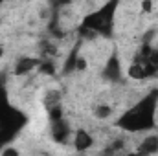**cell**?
<instances>
[{
  "label": "cell",
  "mask_w": 158,
  "mask_h": 156,
  "mask_svg": "<svg viewBox=\"0 0 158 156\" xmlns=\"http://www.w3.org/2000/svg\"><path fill=\"white\" fill-rule=\"evenodd\" d=\"M158 103V92H151L149 96H145L143 99H140L132 109H129L121 119L119 125L125 130L131 132H138V130H147L155 127V110H156Z\"/></svg>",
  "instance_id": "obj_1"
},
{
  "label": "cell",
  "mask_w": 158,
  "mask_h": 156,
  "mask_svg": "<svg viewBox=\"0 0 158 156\" xmlns=\"http://www.w3.org/2000/svg\"><path fill=\"white\" fill-rule=\"evenodd\" d=\"M119 0H109L101 9L90 13L88 17H85L83 20V26L94 33H99V35H109L112 31V26H114V17H116V7H118Z\"/></svg>",
  "instance_id": "obj_2"
},
{
  "label": "cell",
  "mask_w": 158,
  "mask_h": 156,
  "mask_svg": "<svg viewBox=\"0 0 158 156\" xmlns=\"http://www.w3.org/2000/svg\"><path fill=\"white\" fill-rule=\"evenodd\" d=\"M22 125L24 116L6 101V96H0V143L11 140L22 129Z\"/></svg>",
  "instance_id": "obj_3"
},
{
  "label": "cell",
  "mask_w": 158,
  "mask_h": 156,
  "mask_svg": "<svg viewBox=\"0 0 158 156\" xmlns=\"http://www.w3.org/2000/svg\"><path fill=\"white\" fill-rule=\"evenodd\" d=\"M103 76H105V79H109V81H118L121 77V64H119L118 55H112L109 59V63H107V66L103 70Z\"/></svg>",
  "instance_id": "obj_4"
},
{
  "label": "cell",
  "mask_w": 158,
  "mask_h": 156,
  "mask_svg": "<svg viewBox=\"0 0 158 156\" xmlns=\"http://www.w3.org/2000/svg\"><path fill=\"white\" fill-rule=\"evenodd\" d=\"M92 136L86 132V130H83V129H79L77 134H76V138H74V145H76V149L77 151H86L90 145H92Z\"/></svg>",
  "instance_id": "obj_5"
},
{
  "label": "cell",
  "mask_w": 158,
  "mask_h": 156,
  "mask_svg": "<svg viewBox=\"0 0 158 156\" xmlns=\"http://www.w3.org/2000/svg\"><path fill=\"white\" fill-rule=\"evenodd\" d=\"M138 153H142V154H153V153H158V138L156 136L145 138V140L140 143Z\"/></svg>",
  "instance_id": "obj_6"
},
{
  "label": "cell",
  "mask_w": 158,
  "mask_h": 156,
  "mask_svg": "<svg viewBox=\"0 0 158 156\" xmlns=\"http://www.w3.org/2000/svg\"><path fill=\"white\" fill-rule=\"evenodd\" d=\"M37 66V61L35 59H20L19 61V64H17V74H26V72H30L31 68H35Z\"/></svg>",
  "instance_id": "obj_7"
},
{
  "label": "cell",
  "mask_w": 158,
  "mask_h": 156,
  "mask_svg": "<svg viewBox=\"0 0 158 156\" xmlns=\"http://www.w3.org/2000/svg\"><path fill=\"white\" fill-rule=\"evenodd\" d=\"M96 116L98 117H109L110 116V107H98L96 109Z\"/></svg>",
  "instance_id": "obj_8"
},
{
  "label": "cell",
  "mask_w": 158,
  "mask_h": 156,
  "mask_svg": "<svg viewBox=\"0 0 158 156\" xmlns=\"http://www.w3.org/2000/svg\"><path fill=\"white\" fill-rule=\"evenodd\" d=\"M2 53H4V50H2V46H0V57H2Z\"/></svg>",
  "instance_id": "obj_9"
},
{
  "label": "cell",
  "mask_w": 158,
  "mask_h": 156,
  "mask_svg": "<svg viewBox=\"0 0 158 156\" xmlns=\"http://www.w3.org/2000/svg\"><path fill=\"white\" fill-rule=\"evenodd\" d=\"M2 2H4V0H0V4H2Z\"/></svg>",
  "instance_id": "obj_10"
}]
</instances>
